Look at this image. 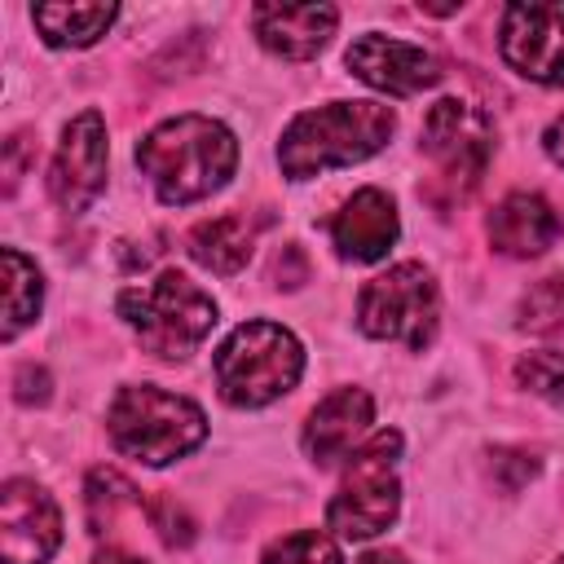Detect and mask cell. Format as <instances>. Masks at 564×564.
<instances>
[{"instance_id":"cell-1","label":"cell","mask_w":564,"mask_h":564,"mask_svg":"<svg viewBox=\"0 0 564 564\" xmlns=\"http://www.w3.org/2000/svg\"><path fill=\"white\" fill-rule=\"evenodd\" d=\"M137 163L167 207L216 194L238 167V141L220 119L176 115L150 128L137 145Z\"/></svg>"},{"instance_id":"cell-2","label":"cell","mask_w":564,"mask_h":564,"mask_svg":"<svg viewBox=\"0 0 564 564\" xmlns=\"http://www.w3.org/2000/svg\"><path fill=\"white\" fill-rule=\"evenodd\" d=\"M392 106L383 101H330L291 119L278 141V163L291 181H308L326 167H348L383 150L392 137Z\"/></svg>"},{"instance_id":"cell-3","label":"cell","mask_w":564,"mask_h":564,"mask_svg":"<svg viewBox=\"0 0 564 564\" xmlns=\"http://www.w3.org/2000/svg\"><path fill=\"white\" fill-rule=\"evenodd\" d=\"M106 427H110V441L119 454H128L145 467H163L203 445L207 414L189 397H176V392H163L150 383H132V388H119V397L110 401Z\"/></svg>"},{"instance_id":"cell-4","label":"cell","mask_w":564,"mask_h":564,"mask_svg":"<svg viewBox=\"0 0 564 564\" xmlns=\"http://www.w3.org/2000/svg\"><path fill=\"white\" fill-rule=\"evenodd\" d=\"M300 370H304V348L278 322H242L216 352L220 397L238 410L278 401L300 383Z\"/></svg>"},{"instance_id":"cell-5","label":"cell","mask_w":564,"mask_h":564,"mask_svg":"<svg viewBox=\"0 0 564 564\" xmlns=\"http://www.w3.org/2000/svg\"><path fill=\"white\" fill-rule=\"evenodd\" d=\"M119 313L154 357H189L216 326V300L176 269L128 286L119 295Z\"/></svg>"},{"instance_id":"cell-6","label":"cell","mask_w":564,"mask_h":564,"mask_svg":"<svg viewBox=\"0 0 564 564\" xmlns=\"http://www.w3.org/2000/svg\"><path fill=\"white\" fill-rule=\"evenodd\" d=\"M397 449H401L397 432H375L352 454V463L339 480V494L326 507V529H335L339 538L366 542L397 520V507H401V485L392 471Z\"/></svg>"},{"instance_id":"cell-7","label":"cell","mask_w":564,"mask_h":564,"mask_svg":"<svg viewBox=\"0 0 564 564\" xmlns=\"http://www.w3.org/2000/svg\"><path fill=\"white\" fill-rule=\"evenodd\" d=\"M357 322L370 339H397L419 352L423 344H432L436 322H441V295H436L432 273L405 260L370 278L357 295Z\"/></svg>"},{"instance_id":"cell-8","label":"cell","mask_w":564,"mask_h":564,"mask_svg":"<svg viewBox=\"0 0 564 564\" xmlns=\"http://www.w3.org/2000/svg\"><path fill=\"white\" fill-rule=\"evenodd\" d=\"M423 150L432 154V163L441 167V176L454 189L476 185L494 154V123L485 110H476L458 97H445L423 119Z\"/></svg>"},{"instance_id":"cell-9","label":"cell","mask_w":564,"mask_h":564,"mask_svg":"<svg viewBox=\"0 0 564 564\" xmlns=\"http://www.w3.org/2000/svg\"><path fill=\"white\" fill-rule=\"evenodd\" d=\"M498 48L511 70L538 84H564V0H529L502 9Z\"/></svg>"},{"instance_id":"cell-10","label":"cell","mask_w":564,"mask_h":564,"mask_svg":"<svg viewBox=\"0 0 564 564\" xmlns=\"http://www.w3.org/2000/svg\"><path fill=\"white\" fill-rule=\"evenodd\" d=\"M101 189H106V123L97 110H84L62 128V145L48 167V194L62 212H84Z\"/></svg>"},{"instance_id":"cell-11","label":"cell","mask_w":564,"mask_h":564,"mask_svg":"<svg viewBox=\"0 0 564 564\" xmlns=\"http://www.w3.org/2000/svg\"><path fill=\"white\" fill-rule=\"evenodd\" d=\"M62 542V511L35 480L0 489V555L4 564H48Z\"/></svg>"},{"instance_id":"cell-12","label":"cell","mask_w":564,"mask_h":564,"mask_svg":"<svg viewBox=\"0 0 564 564\" xmlns=\"http://www.w3.org/2000/svg\"><path fill=\"white\" fill-rule=\"evenodd\" d=\"M344 62L361 84H370L388 97H414V93H423L441 79V66H436L432 53H423V48L397 40V35H379V31L352 40Z\"/></svg>"},{"instance_id":"cell-13","label":"cell","mask_w":564,"mask_h":564,"mask_svg":"<svg viewBox=\"0 0 564 564\" xmlns=\"http://www.w3.org/2000/svg\"><path fill=\"white\" fill-rule=\"evenodd\" d=\"M370 419H375V401L366 388H335L326 401H317V410L304 423V454L317 467L348 458L352 445L370 432Z\"/></svg>"},{"instance_id":"cell-14","label":"cell","mask_w":564,"mask_h":564,"mask_svg":"<svg viewBox=\"0 0 564 564\" xmlns=\"http://www.w3.org/2000/svg\"><path fill=\"white\" fill-rule=\"evenodd\" d=\"M401 234V220H397V207L383 189H357L335 216H330V242L344 260H357V264H370V260H383L388 247L397 242Z\"/></svg>"},{"instance_id":"cell-15","label":"cell","mask_w":564,"mask_h":564,"mask_svg":"<svg viewBox=\"0 0 564 564\" xmlns=\"http://www.w3.org/2000/svg\"><path fill=\"white\" fill-rule=\"evenodd\" d=\"M339 13L330 4H256L251 26L269 53L282 57H313L335 35Z\"/></svg>"},{"instance_id":"cell-16","label":"cell","mask_w":564,"mask_h":564,"mask_svg":"<svg viewBox=\"0 0 564 564\" xmlns=\"http://www.w3.org/2000/svg\"><path fill=\"white\" fill-rule=\"evenodd\" d=\"M560 238V216L542 194H507L489 216V242L502 256H542Z\"/></svg>"},{"instance_id":"cell-17","label":"cell","mask_w":564,"mask_h":564,"mask_svg":"<svg viewBox=\"0 0 564 564\" xmlns=\"http://www.w3.org/2000/svg\"><path fill=\"white\" fill-rule=\"evenodd\" d=\"M115 4H35L31 18L44 35V44L53 48H84L93 40H101L115 22Z\"/></svg>"},{"instance_id":"cell-18","label":"cell","mask_w":564,"mask_h":564,"mask_svg":"<svg viewBox=\"0 0 564 564\" xmlns=\"http://www.w3.org/2000/svg\"><path fill=\"white\" fill-rule=\"evenodd\" d=\"M251 238L256 234H251V225L242 216H216V220L194 225L189 238H185V247H189V256L203 269H212V273H238L247 264V256H251Z\"/></svg>"},{"instance_id":"cell-19","label":"cell","mask_w":564,"mask_h":564,"mask_svg":"<svg viewBox=\"0 0 564 564\" xmlns=\"http://www.w3.org/2000/svg\"><path fill=\"white\" fill-rule=\"evenodd\" d=\"M0 264H4V339H18L22 326L35 322L40 313V300H44V282H40V269L18 251V247H4L0 251Z\"/></svg>"},{"instance_id":"cell-20","label":"cell","mask_w":564,"mask_h":564,"mask_svg":"<svg viewBox=\"0 0 564 564\" xmlns=\"http://www.w3.org/2000/svg\"><path fill=\"white\" fill-rule=\"evenodd\" d=\"M516 326L529 335H551L564 326V278L533 282L516 304Z\"/></svg>"},{"instance_id":"cell-21","label":"cell","mask_w":564,"mask_h":564,"mask_svg":"<svg viewBox=\"0 0 564 564\" xmlns=\"http://www.w3.org/2000/svg\"><path fill=\"white\" fill-rule=\"evenodd\" d=\"M137 502H141V494L123 476H115V471H93L88 476V524H93V533H106V524H115V516L123 507H137Z\"/></svg>"},{"instance_id":"cell-22","label":"cell","mask_w":564,"mask_h":564,"mask_svg":"<svg viewBox=\"0 0 564 564\" xmlns=\"http://www.w3.org/2000/svg\"><path fill=\"white\" fill-rule=\"evenodd\" d=\"M260 564H344V555H339V546H335L326 533L300 529V533L278 538V542L264 551Z\"/></svg>"},{"instance_id":"cell-23","label":"cell","mask_w":564,"mask_h":564,"mask_svg":"<svg viewBox=\"0 0 564 564\" xmlns=\"http://www.w3.org/2000/svg\"><path fill=\"white\" fill-rule=\"evenodd\" d=\"M516 379H520V388H529L533 397L564 401V352L542 348V352L520 357V361H516Z\"/></svg>"},{"instance_id":"cell-24","label":"cell","mask_w":564,"mask_h":564,"mask_svg":"<svg viewBox=\"0 0 564 564\" xmlns=\"http://www.w3.org/2000/svg\"><path fill=\"white\" fill-rule=\"evenodd\" d=\"M542 145H546V154L564 167V115H560V119H551V128L542 132Z\"/></svg>"},{"instance_id":"cell-25","label":"cell","mask_w":564,"mask_h":564,"mask_svg":"<svg viewBox=\"0 0 564 564\" xmlns=\"http://www.w3.org/2000/svg\"><path fill=\"white\" fill-rule=\"evenodd\" d=\"M93 564H145V560H137V555H128V551H119V546H106V551H97Z\"/></svg>"},{"instance_id":"cell-26","label":"cell","mask_w":564,"mask_h":564,"mask_svg":"<svg viewBox=\"0 0 564 564\" xmlns=\"http://www.w3.org/2000/svg\"><path fill=\"white\" fill-rule=\"evenodd\" d=\"M357 564H405V555H401V551H370V555H361Z\"/></svg>"},{"instance_id":"cell-27","label":"cell","mask_w":564,"mask_h":564,"mask_svg":"<svg viewBox=\"0 0 564 564\" xmlns=\"http://www.w3.org/2000/svg\"><path fill=\"white\" fill-rule=\"evenodd\" d=\"M555 564H564V560H555Z\"/></svg>"}]
</instances>
